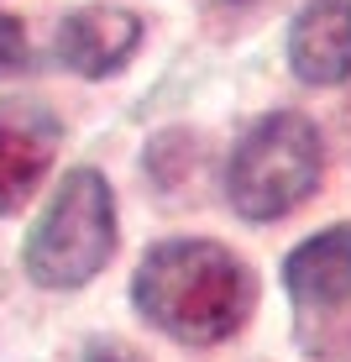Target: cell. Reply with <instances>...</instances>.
Returning a JSON list of instances; mask_svg holds the SVG:
<instances>
[{
	"label": "cell",
	"instance_id": "8992f818",
	"mask_svg": "<svg viewBox=\"0 0 351 362\" xmlns=\"http://www.w3.org/2000/svg\"><path fill=\"white\" fill-rule=\"evenodd\" d=\"M288 64L304 84L351 79V0H309L288 27Z\"/></svg>",
	"mask_w": 351,
	"mask_h": 362
},
{
	"label": "cell",
	"instance_id": "ba28073f",
	"mask_svg": "<svg viewBox=\"0 0 351 362\" xmlns=\"http://www.w3.org/2000/svg\"><path fill=\"white\" fill-rule=\"evenodd\" d=\"M27 27H21L16 16H0V79H11V74L27 69Z\"/></svg>",
	"mask_w": 351,
	"mask_h": 362
},
{
	"label": "cell",
	"instance_id": "3957f363",
	"mask_svg": "<svg viewBox=\"0 0 351 362\" xmlns=\"http://www.w3.org/2000/svg\"><path fill=\"white\" fill-rule=\"evenodd\" d=\"M320 168V132L294 110H278V116H262L236 142L231 168H225V194L246 221H278L315 194Z\"/></svg>",
	"mask_w": 351,
	"mask_h": 362
},
{
	"label": "cell",
	"instance_id": "277c9868",
	"mask_svg": "<svg viewBox=\"0 0 351 362\" xmlns=\"http://www.w3.org/2000/svg\"><path fill=\"white\" fill-rule=\"evenodd\" d=\"M58 116L32 100H6L0 105V216L21 210L47 179L58 153Z\"/></svg>",
	"mask_w": 351,
	"mask_h": 362
},
{
	"label": "cell",
	"instance_id": "6da1fadb",
	"mask_svg": "<svg viewBox=\"0 0 351 362\" xmlns=\"http://www.w3.org/2000/svg\"><path fill=\"white\" fill-rule=\"evenodd\" d=\"M131 299L162 336L215 346L252 315L257 279L242 257L215 242H162L142 257Z\"/></svg>",
	"mask_w": 351,
	"mask_h": 362
},
{
	"label": "cell",
	"instance_id": "5b68a950",
	"mask_svg": "<svg viewBox=\"0 0 351 362\" xmlns=\"http://www.w3.org/2000/svg\"><path fill=\"white\" fill-rule=\"evenodd\" d=\"M142 42V21L121 6H79L58 21L53 32V53L58 64L84 74V79H100V74H116Z\"/></svg>",
	"mask_w": 351,
	"mask_h": 362
},
{
	"label": "cell",
	"instance_id": "7a4b0ae2",
	"mask_svg": "<svg viewBox=\"0 0 351 362\" xmlns=\"http://www.w3.org/2000/svg\"><path fill=\"white\" fill-rule=\"evenodd\" d=\"M116 252V199L95 168L58 179L47 210L27 236V273L42 289H79Z\"/></svg>",
	"mask_w": 351,
	"mask_h": 362
},
{
	"label": "cell",
	"instance_id": "9c48e42d",
	"mask_svg": "<svg viewBox=\"0 0 351 362\" xmlns=\"http://www.w3.org/2000/svg\"><path fill=\"white\" fill-rule=\"evenodd\" d=\"M90 362H136V357H126L121 346H100V352H90Z\"/></svg>",
	"mask_w": 351,
	"mask_h": 362
},
{
	"label": "cell",
	"instance_id": "52a82bcc",
	"mask_svg": "<svg viewBox=\"0 0 351 362\" xmlns=\"http://www.w3.org/2000/svg\"><path fill=\"white\" fill-rule=\"evenodd\" d=\"M283 279L304 305H346L351 299V226H331L294 247L283 263Z\"/></svg>",
	"mask_w": 351,
	"mask_h": 362
}]
</instances>
